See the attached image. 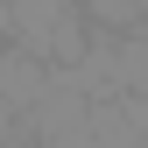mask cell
<instances>
[{"label":"cell","mask_w":148,"mask_h":148,"mask_svg":"<svg viewBox=\"0 0 148 148\" xmlns=\"http://www.w3.org/2000/svg\"><path fill=\"white\" fill-rule=\"evenodd\" d=\"M49 78H57V71L35 57V49H21V42H7V49H0V106L28 113V106L49 92Z\"/></svg>","instance_id":"cell-1"},{"label":"cell","mask_w":148,"mask_h":148,"mask_svg":"<svg viewBox=\"0 0 148 148\" xmlns=\"http://www.w3.org/2000/svg\"><path fill=\"white\" fill-rule=\"evenodd\" d=\"M14 134H21V113H14V106H0V148H7Z\"/></svg>","instance_id":"cell-2"},{"label":"cell","mask_w":148,"mask_h":148,"mask_svg":"<svg viewBox=\"0 0 148 148\" xmlns=\"http://www.w3.org/2000/svg\"><path fill=\"white\" fill-rule=\"evenodd\" d=\"M0 49H7V14H0Z\"/></svg>","instance_id":"cell-3"}]
</instances>
